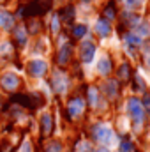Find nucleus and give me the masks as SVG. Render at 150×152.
I'll return each instance as SVG.
<instances>
[{"label": "nucleus", "mask_w": 150, "mask_h": 152, "mask_svg": "<svg viewBox=\"0 0 150 152\" xmlns=\"http://www.w3.org/2000/svg\"><path fill=\"white\" fill-rule=\"evenodd\" d=\"M0 23H2V27H5V28H11L12 27V16L9 14V12H4V11H0Z\"/></svg>", "instance_id": "5"}, {"label": "nucleus", "mask_w": 150, "mask_h": 152, "mask_svg": "<svg viewBox=\"0 0 150 152\" xmlns=\"http://www.w3.org/2000/svg\"><path fill=\"white\" fill-rule=\"evenodd\" d=\"M12 101L20 103L21 106L25 108H36V97L34 96H28V94H20V96H12Z\"/></svg>", "instance_id": "2"}, {"label": "nucleus", "mask_w": 150, "mask_h": 152, "mask_svg": "<svg viewBox=\"0 0 150 152\" xmlns=\"http://www.w3.org/2000/svg\"><path fill=\"white\" fill-rule=\"evenodd\" d=\"M20 85H21L20 78L14 76V75H4L2 78H0V87L5 88V90H9V92H14Z\"/></svg>", "instance_id": "1"}, {"label": "nucleus", "mask_w": 150, "mask_h": 152, "mask_svg": "<svg viewBox=\"0 0 150 152\" xmlns=\"http://www.w3.org/2000/svg\"><path fill=\"white\" fill-rule=\"evenodd\" d=\"M16 42H18V44H23V42H25V34H23L20 28L16 30Z\"/></svg>", "instance_id": "6"}, {"label": "nucleus", "mask_w": 150, "mask_h": 152, "mask_svg": "<svg viewBox=\"0 0 150 152\" xmlns=\"http://www.w3.org/2000/svg\"><path fill=\"white\" fill-rule=\"evenodd\" d=\"M48 152H60V143L53 142L51 145H48Z\"/></svg>", "instance_id": "7"}, {"label": "nucleus", "mask_w": 150, "mask_h": 152, "mask_svg": "<svg viewBox=\"0 0 150 152\" xmlns=\"http://www.w3.org/2000/svg\"><path fill=\"white\" fill-rule=\"evenodd\" d=\"M0 108H2V97H0Z\"/></svg>", "instance_id": "8"}, {"label": "nucleus", "mask_w": 150, "mask_h": 152, "mask_svg": "<svg viewBox=\"0 0 150 152\" xmlns=\"http://www.w3.org/2000/svg\"><path fill=\"white\" fill-rule=\"evenodd\" d=\"M28 71H30V75L34 76H41L44 71H46V66H44V62H30V66H28Z\"/></svg>", "instance_id": "4"}, {"label": "nucleus", "mask_w": 150, "mask_h": 152, "mask_svg": "<svg viewBox=\"0 0 150 152\" xmlns=\"http://www.w3.org/2000/svg\"><path fill=\"white\" fill-rule=\"evenodd\" d=\"M51 129H53V120H51L50 115H44L42 120H41V131H42V134L48 136L51 133Z\"/></svg>", "instance_id": "3"}]
</instances>
